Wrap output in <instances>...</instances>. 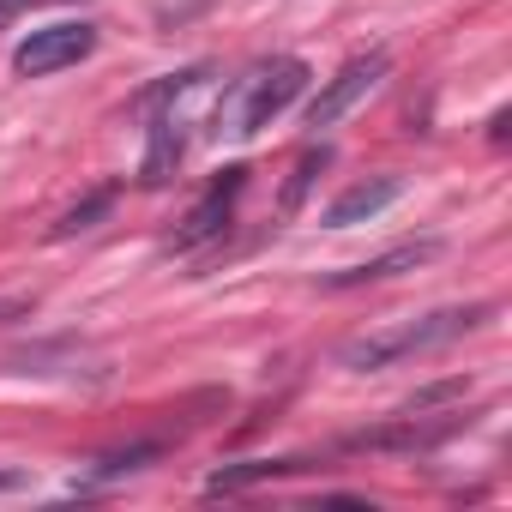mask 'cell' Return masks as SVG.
Masks as SVG:
<instances>
[{"mask_svg": "<svg viewBox=\"0 0 512 512\" xmlns=\"http://www.w3.org/2000/svg\"><path fill=\"white\" fill-rule=\"evenodd\" d=\"M470 416H446V422H422L416 410H404L392 428H368V434H356L350 446H374V452H428V446H440V440H452L458 428H464Z\"/></svg>", "mask_w": 512, "mask_h": 512, "instance_id": "cell-6", "label": "cell"}, {"mask_svg": "<svg viewBox=\"0 0 512 512\" xmlns=\"http://www.w3.org/2000/svg\"><path fill=\"white\" fill-rule=\"evenodd\" d=\"M308 91V61L296 55H278V61H260L247 79H235V91L217 103L211 115V133H229V139H253V133H266L296 97Z\"/></svg>", "mask_w": 512, "mask_h": 512, "instance_id": "cell-2", "label": "cell"}, {"mask_svg": "<svg viewBox=\"0 0 512 512\" xmlns=\"http://www.w3.org/2000/svg\"><path fill=\"white\" fill-rule=\"evenodd\" d=\"M398 193H404V181L398 175H368V181H356V187H344L332 205H326V229H350V223H374L386 205H398Z\"/></svg>", "mask_w": 512, "mask_h": 512, "instance_id": "cell-7", "label": "cell"}, {"mask_svg": "<svg viewBox=\"0 0 512 512\" xmlns=\"http://www.w3.org/2000/svg\"><path fill=\"white\" fill-rule=\"evenodd\" d=\"M488 320V302H470V308H440V314H422V320H404V326H386V332H362L338 350V362L350 374H374V368H392V362H410V356H428L464 332H476Z\"/></svg>", "mask_w": 512, "mask_h": 512, "instance_id": "cell-1", "label": "cell"}, {"mask_svg": "<svg viewBox=\"0 0 512 512\" xmlns=\"http://www.w3.org/2000/svg\"><path fill=\"white\" fill-rule=\"evenodd\" d=\"M175 169H181V115H175V109H151L139 181H145V187H163V181H169Z\"/></svg>", "mask_w": 512, "mask_h": 512, "instance_id": "cell-9", "label": "cell"}, {"mask_svg": "<svg viewBox=\"0 0 512 512\" xmlns=\"http://www.w3.org/2000/svg\"><path fill=\"white\" fill-rule=\"evenodd\" d=\"M19 7H49V0H0V13H19Z\"/></svg>", "mask_w": 512, "mask_h": 512, "instance_id": "cell-15", "label": "cell"}, {"mask_svg": "<svg viewBox=\"0 0 512 512\" xmlns=\"http://www.w3.org/2000/svg\"><path fill=\"white\" fill-rule=\"evenodd\" d=\"M97 49V25H49V31H31L19 49H13V73L25 79H49L73 61H85Z\"/></svg>", "mask_w": 512, "mask_h": 512, "instance_id": "cell-4", "label": "cell"}, {"mask_svg": "<svg viewBox=\"0 0 512 512\" xmlns=\"http://www.w3.org/2000/svg\"><path fill=\"white\" fill-rule=\"evenodd\" d=\"M326 163H332V145H314V151H302V163L290 169V181H284V199H278V205H284V217H296V211H302V199H308V187L326 175Z\"/></svg>", "mask_w": 512, "mask_h": 512, "instance_id": "cell-12", "label": "cell"}, {"mask_svg": "<svg viewBox=\"0 0 512 512\" xmlns=\"http://www.w3.org/2000/svg\"><path fill=\"white\" fill-rule=\"evenodd\" d=\"M241 187H247V169H223L217 181H211V193L181 217V229L169 235V253H193V247H205V241H217L223 229H229V211H235V199H241Z\"/></svg>", "mask_w": 512, "mask_h": 512, "instance_id": "cell-5", "label": "cell"}, {"mask_svg": "<svg viewBox=\"0 0 512 512\" xmlns=\"http://www.w3.org/2000/svg\"><path fill=\"white\" fill-rule=\"evenodd\" d=\"M386 73H392V55H386V49L344 61V67L320 85V97L308 103V127H338V121H344V115H350V109H356L380 79H386Z\"/></svg>", "mask_w": 512, "mask_h": 512, "instance_id": "cell-3", "label": "cell"}, {"mask_svg": "<svg viewBox=\"0 0 512 512\" xmlns=\"http://www.w3.org/2000/svg\"><path fill=\"white\" fill-rule=\"evenodd\" d=\"M0 19H7V13H0Z\"/></svg>", "mask_w": 512, "mask_h": 512, "instance_id": "cell-16", "label": "cell"}, {"mask_svg": "<svg viewBox=\"0 0 512 512\" xmlns=\"http://www.w3.org/2000/svg\"><path fill=\"white\" fill-rule=\"evenodd\" d=\"M308 458H247V464H223V470H211L205 476V494L217 500V494H241V488H253V482H278V476H290V470H302Z\"/></svg>", "mask_w": 512, "mask_h": 512, "instance_id": "cell-10", "label": "cell"}, {"mask_svg": "<svg viewBox=\"0 0 512 512\" xmlns=\"http://www.w3.org/2000/svg\"><path fill=\"white\" fill-rule=\"evenodd\" d=\"M440 253V241H404V247H392V253H380V260H362V266H350V272H332L326 278V290H356V284H386V278H398V272H416V266H428Z\"/></svg>", "mask_w": 512, "mask_h": 512, "instance_id": "cell-8", "label": "cell"}, {"mask_svg": "<svg viewBox=\"0 0 512 512\" xmlns=\"http://www.w3.org/2000/svg\"><path fill=\"white\" fill-rule=\"evenodd\" d=\"M151 458H163V440H133V446H115V452H103V458L91 464V482H115V476H133V470H145Z\"/></svg>", "mask_w": 512, "mask_h": 512, "instance_id": "cell-11", "label": "cell"}, {"mask_svg": "<svg viewBox=\"0 0 512 512\" xmlns=\"http://www.w3.org/2000/svg\"><path fill=\"white\" fill-rule=\"evenodd\" d=\"M13 488H25V470H0V494H13Z\"/></svg>", "mask_w": 512, "mask_h": 512, "instance_id": "cell-14", "label": "cell"}, {"mask_svg": "<svg viewBox=\"0 0 512 512\" xmlns=\"http://www.w3.org/2000/svg\"><path fill=\"white\" fill-rule=\"evenodd\" d=\"M115 211V193L103 187V193H91V199H79L73 211H61L55 217V229H49V241H73V235H85V229H97L103 217Z\"/></svg>", "mask_w": 512, "mask_h": 512, "instance_id": "cell-13", "label": "cell"}]
</instances>
